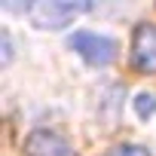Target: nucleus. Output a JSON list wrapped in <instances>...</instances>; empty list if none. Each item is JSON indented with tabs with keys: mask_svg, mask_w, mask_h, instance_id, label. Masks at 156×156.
<instances>
[{
	"mask_svg": "<svg viewBox=\"0 0 156 156\" xmlns=\"http://www.w3.org/2000/svg\"><path fill=\"white\" fill-rule=\"evenodd\" d=\"M92 0H34L31 6V25L40 31H61L73 19H80L92 9Z\"/></svg>",
	"mask_w": 156,
	"mask_h": 156,
	"instance_id": "f257e3e1",
	"label": "nucleus"
},
{
	"mask_svg": "<svg viewBox=\"0 0 156 156\" xmlns=\"http://www.w3.org/2000/svg\"><path fill=\"white\" fill-rule=\"evenodd\" d=\"M67 46L80 55L86 64H92V67H107V64L116 58V43H113L110 37L92 34V31H76V34L67 40Z\"/></svg>",
	"mask_w": 156,
	"mask_h": 156,
	"instance_id": "f03ea898",
	"label": "nucleus"
},
{
	"mask_svg": "<svg viewBox=\"0 0 156 156\" xmlns=\"http://www.w3.org/2000/svg\"><path fill=\"white\" fill-rule=\"evenodd\" d=\"M132 64L141 73H156V25L144 22L132 34Z\"/></svg>",
	"mask_w": 156,
	"mask_h": 156,
	"instance_id": "7ed1b4c3",
	"label": "nucleus"
},
{
	"mask_svg": "<svg viewBox=\"0 0 156 156\" xmlns=\"http://www.w3.org/2000/svg\"><path fill=\"white\" fill-rule=\"evenodd\" d=\"M25 153H28V156H76L73 147H70L58 132H49V129L31 132L28 141H25Z\"/></svg>",
	"mask_w": 156,
	"mask_h": 156,
	"instance_id": "20e7f679",
	"label": "nucleus"
},
{
	"mask_svg": "<svg viewBox=\"0 0 156 156\" xmlns=\"http://www.w3.org/2000/svg\"><path fill=\"white\" fill-rule=\"evenodd\" d=\"M135 113H138L141 119H150V116L156 113V95H153V92H141V95L135 98Z\"/></svg>",
	"mask_w": 156,
	"mask_h": 156,
	"instance_id": "39448f33",
	"label": "nucleus"
},
{
	"mask_svg": "<svg viewBox=\"0 0 156 156\" xmlns=\"http://www.w3.org/2000/svg\"><path fill=\"white\" fill-rule=\"evenodd\" d=\"M107 156H153L147 147H138V144H119V147H113Z\"/></svg>",
	"mask_w": 156,
	"mask_h": 156,
	"instance_id": "423d86ee",
	"label": "nucleus"
},
{
	"mask_svg": "<svg viewBox=\"0 0 156 156\" xmlns=\"http://www.w3.org/2000/svg\"><path fill=\"white\" fill-rule=\"evenodd\" d=\"M3 6L9 9V12H31V6H34V0H3Z\"/></svg>",
	"mask_w": 156,
	"mask_h": 156,
	"instance_id": "0eeeda50",
	"label": "nucleus"
},
{
	"mask_svg": "<svg viewBox=\"0 0 156 156\" xmlns=\"http://www.w3.org/2000/svg\"><path fill=\"white\" fill-rule=\"evenodd\" d=\"M12 61V37H9V31H3V64H9Z\"/></svg>",
	"mask_w": 156,
	"mask_h": 156,
	"instance_id": "6e6552de",
	"label": "nucleus"
}]
</instances>
